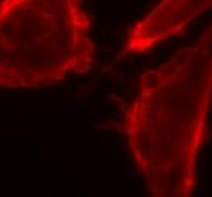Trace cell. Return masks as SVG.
<instances>
[{"mask_svg":"<svg viewBox=\"0 0 212 197\" xmlns=\"http://www.w3.org/2000/svg\"><path fill=\"white\" fill-rule=\"evenodd\" d=\"M15 115H17V117H28V112H15Z\"/></svg>","mask_w":212,"mask_h":197,"instance_id":"cell-4","label":"cell"},{"mask_svg":"<svg viewBox=\"0 0 212 197\" xmlns=\"http://www.w3.org/2000/svg\"><path fill=\"white\" fill-rule=\"evenodd\" d=\"M208 9H212V0H162L130 30L129 43L124 49L127 53H142L162 39L177 35Z\"/></svg>","mask_w":212,"mask_h":197,"instance_id":"cell-2","label":"cell"},{"mask_svg":"<svg viewBox=\"0 0 212 197\" xmlns=\"http://www.w3.org/2000/svg\"><path fill=\"white\" fill-rule=\"evenodd\" d=\"M212 102V28L194 46L141 76L140 99L126 114L134 161L155 196L187 197L197 182Z\"/></svg>","mask_w":212,"mask_h":197,"instance_id":"cell-1","label":"cell"},{"mask_svg":"<svg viewBox=\"0 0 212 197\" xmlns=\"http://www.w3.org/2000/svg\"><path fill=\"white\" fill-rule=\"evenodd\" d=\"M17 109H26V111H29V109H38V106L36 105H14Z\"/></svg>","mask_w":212,"mask_h":197,"instance_id":"cell-3","label":"cell"}]
</instances>
